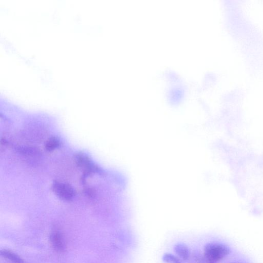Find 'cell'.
I'll return each mask as SVG.
<instances>
[{"instance_id": "obj_5", "label": "cell", "mask_w": 263, "mask_h": 263, "mask_svg": "<svg viewBox=\"0 0 263 263\" xmlns=\"http://www.w3.org/2000/svg\"><path fill=\"white\" fill-rule=\"evenodd\" d=\"M1 256L9 260L11 263H25L24 261L17 255L8 250H2L0 253Z\"/></svg>"}, {"instance_id": "obj_2", "label": "cell", "mask_w": 263, "mask_h": 263, "mask_svg": "<svg viewBox=\"0 0 263 263\" xmlns=\"http://www.w3.org/2000/svg\"><path fill=\"white\" fill-rule=\"evenodd\" d=\"M52 188L55 194L62 200L70 201L75 195L73 188L67 183L55 182Z\"/></svg>"}, {"instance_id": "obj_3", "label": "cell", "mask_w": 263, "mask_h": 263, "mask_svg": "<svg viewBox=\"0 0 263 263\" xmlns=\"http://www.w3.org/2000/svg\"><path fill=\"white\" fill-rule=\"evenodd\" d=\"M50 241L52 246L56 251L62 252L64 251V242L60 232L58 231L52 232L50 236Z\"/></svg>"}, {"instance_id": "obj_6", "label": "cell", "mask_w": 263, "mask_h": 263, "mask_svg": "<svg viewBox=\"0 0 263 263\" xmlns=\"http://www.w3.org/2000/svg\"><path fill=\"white\" fill-rule=\"evenodd\" d=\"M60 144V140L55 137L49 138L46 142L45 148L48 151H52L59 147Z\"/></svg>"}, {"instance_id": "obj_1", "label": "cell", "mask_w": 263, "mask_h": 263, "mask_svg": "<svg viewBox=\"0 0 263 263\" xmlns=\"http://www.w3.org/2000/svg\"><path fill=\"white\" fill-rule=\"evenodd\" d=\"M230 253V249L227 245L219 243H210L204 247V254L206 260L215 263L225 259Z\"/></svg>"}, {"instance_id": "obj_7", "label": "cell", "mask_w": 263, "mask_h": 263, "mask_svg": "<svg viewBox=\"0 0 263 263\" xmlns=\"http://www.w3.org/2000/svg\"><path fill=\"white\" fill-rule=\"evenodd\" d=\"M162 260L166 263H182L179 257L169 253L165 254Z\"/></svg>"}, {"instance_id": "obj_4", "label": "cell", "mask_w": 263, "mask_h": 263, "mask_svg": "<svg viewBox=\"0 0 263 263\" xmlns=\"http://www.w3.org/2000/svg\"><path fill=\"white\" fill-rule=\"evenodd\" d=\"M174 251L177 256L183 261L189 259L190 252L188 246L183 243H177L174 246Z\"/></svg>"}]
</instances>
